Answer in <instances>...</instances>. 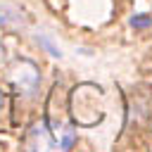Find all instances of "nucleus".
<instances>
[{
	"mask_svg": "<svg viewBox=\"0 0 152 152\" xmlns=\"http://www.w3.org/2000/svg\"><path fill=\"white\" fill-rule=\"evenodd\" d=\"M100 112L102 114V93L97 86L83 83L71 93V119H76L81 112Z\"/></svg>",
	"mask_w": 152,
	"mask_h": 152,
	"instance_id": "obj_1",
	"label": "nucleus"
},
{
	"mask_svg": "<svg viewBox=\"0 0 152 152\" xmlns=\"http://www.w3.org/2000/svg\"><path fill=\"white\" fill-rule=\"evenodd\" d=\"M12 83H14V88H19L24 93H31L38 86V69H36V64H31L26 59L17 62L14 71H12Z\"/></svg>",
	"mask_w": 152,
	"mask_h": 152,
	"instance_id": "obj_2",
	"label": "nucleus"
},
{
	"mask_svg": "<svg viewBox=\"0 0 152 152\" xmlns=\"http://www.w3.org/2000/svg\"><path fill=\"white\" fill-rule=\"evenodd\" d=\"M57 147V140L52 135L50 128H45V124H38L31 128V135H28V150H55Z\"/></svg>",
	"mask_w": 152,
	"mask_h": 152,
	"instance_id": "obj_3",
	"label": "nucleus"
},
{
	"mask_svg": "<svg viewBox=\"0 0 152 152\" xmlns=\"http://www.w3.org/2000/svg\"><path fill=\"white\" fill-rule=\"evenodd\" d=\"M131 26H135V28L152 26V17H150V14H145V17H133V19H131Z\"/></svg>",
	"mask_w": 152,
	"mask_h": 152,
	"instance_id": "obj_4",
	"label": "nucleus"
},
{
	"mask_svg": "<svg viewBox=\"0 0 152 152\" xmlns=\"http://www.w3.org/2000/svg\"><path fill=\"white\" fill-rule=\"evenodd\" d=\"M38 40H40V43H43V45H45V48H48V50H50V55H55V57H59V55H62V52H59V50H57V45H52V43H50V40H48V38H45V36H40V38H38Z\"/></svg>",
	"mask_w": 152,
	"mask_h": 152,
	"instance_id": "obj_5",
	"label": "nucleus"
}]
</instances>
